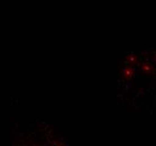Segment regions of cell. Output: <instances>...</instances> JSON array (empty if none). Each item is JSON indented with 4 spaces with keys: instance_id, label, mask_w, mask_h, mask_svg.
<instances>
[{
    "instance_id": "cell-1",
    "label": "cell",
    "mask_w": 156,
    "mask_h": 146,
    "mask_svg": "<svg viewBox=\"0 0 156 146\" xmlns=\"http://www.w3.org/2000/svg\"><path fill=\"white\" fill-rule=\"evenodd\" d=\"M53 146H66V145H65L64 143H62V142H56Z\"/></svg>"
}]
</instances>
